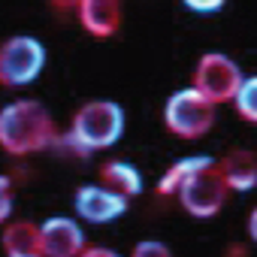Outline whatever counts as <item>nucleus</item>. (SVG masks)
Instances as JSON below:
<instances>
[{"label":"nucleus","mask_w":257,"mask_h":257,"mask_svg":"<svg viewBox=\"0 0 257 257\" xmlns=\"http://www.w3.org/2000/svg\"><path fill=\"white\" fill-rule=\"evenodd\" d=\"M164 124L182 140H200L215 124V106L194 88H179L164 103Z\"/></svg>","instance_id":"7ed1b4c3"},{"label":"nucleus","mask_w":257,"mask_h":257,"mask_svg":"<svg viewBox=\"0 0 257 257\" xmlns=\"http://www.w3.org/2000/svg\"><path fill=\"white\" fill-rule=\"evenodd\" d=\"M131 206V200L103 188V185H82L73 194V209L82 221L88 224H109L115 218H121Z\"/></svg>","instance_id":"0eeeda50"},{"label":"nucleus","mask_w":257,"mask_h":257,"mask_svg":"<svg viewBox=\"0 0 257 257\" xmlns=\"http://www.w3.org/2000/svg\"><path fill=\"white\" fill-rule=\"evenodd\" d=\"M46 67V46L37 37L19 34L0 43V85L25 88L40 79Z\"/></svg>","instance_id":"20e7f679"},{"label":"nucleus","mask_w":257,"mask_h":257,"mask_svg":"<svg viewBox=\"0 0 257 257\" xmlns=\"http://www.w3.org/2000/svg\"><path fill=\"white\" fill-rule=\"evenodd\" d=\"M209 164H215V161L206 158V155H191V158L176 161V164L161 176V182H158V194H161V197H173V194H179V188L185 185V179H188L191 173L209 167Z\"/></svg>","instance_id":"ddd939ff"},{"label":"nucleus","mask_w":257,"mask_h":257,"mask_svg":"<svg viewBox=\"0 0 257 257\" xmlns=\"http://www.w3.org/2000/svg\"><path fill=\"white\" fill-rule=\"evenodd\" d=\"M43 257H79L85 251V230L76 218L52 215L40 224Z\"/></svg>","instance_id":"6e6552de"},{"label":"nucleus","mask_w":257,"mask_h":257,"mask_svg":"<svg viewBox=\"0 0 257 257\" xmlns=\"http://www.w3.org/2000/svg\"><path fill=\"white\" fill-rule=\"evenodd\" d=\"M16 209V188L10 176H0V224H10Z\"/></svg>","instance_id":"2eb2a0df"},{"label":"nucleus","mask_w":257,"mask_h":257,"mask_svg":"<svg viewBox=\"0 0 257 257\" xmlns=\"http://www.w3.org/2000/svg\"><path fill=\"white\" fill-rule=\"evenodd\" d=\"M76 16H79V25L97 40L115 37L121 28V4L118 0H79Z\"/></svg>","instance_id":"1a4fd4ad"},{"label":"nucleus","mask_w":257,"mask_h":257,"mask_svg":"<svg viewBox=\"0 0 257 257\" xmlns=\"http://www.w3.org/2000/svg\"><path fill=\"white\" fill-rule=\"evenodd\" d=\"M242 79L245 76L233 58H227L221 52H206L194 67V85L191 88L200 97H206L212 106H218V103H230L236 97Z\"/></svg>","instance_id":"39448f33"},{"label":"nucleus","mask_w":257,"mask_h":257,"mask_svg":"<svg viewBox=\"0 0 257 257\" xmlns=\"http://www.w3.org/2000/svg\"><path fill=\"white\" fill-rule=\"evenodd\" d=\"M227 194H230V188H227L224 176L218 173L215 164H209V167L191 173V176L185 179V185L179 188L176 197H179L182 209H185L191 218H215V215L224 209Z\"/></svg>","instance_id":"423d86ee"},{"label":"nucleus","mask_w":257,"mask_h":257,"mask_svg":"<svg viewBox=\"0 0 257 257\" xmlns=\"http://www.w3.org/2000/svg\"><path fill=\"white\" fill-rule=\"evenodd\" d=\"M79 257H121V254L112 251V248H106V245H85V251Z\"/></svg>","instance_id":"a211bd4d"},{"label":"nucleus","mask_w":257,"mask_h":257,"mask_svg":"<svg viewBox=\"0 0 257 257\" xmlns=\"http://www.w3.org/2000/svg\"><path fill=\"white\" fill-rule=\"evenodd\" d=\"M185 10L200 13V16H206V13H221V10H224V0H209V4H200V0H185Z\"/></svg>","instance_id":"f3484780"},{"label":"nucleus","mask_w":257,"mask_h":257,"mask_svg":"<svg viewBox=\"0 0 257 257\" xmlns=\"http://www.w3.org/2000/svg\"><path fill=\"white\" fill-rule=\"evenodd\" d=\"M233 103H236V112H239L248 124H257V76H245V79H242V85H239Z\"/></svg>","instance_id":"4468645a"},{"label":"nucleus","mask_w":257,"mask_h":257,"mask_svg":"<svg viewBox=\"0 0 257 257\" xmlns=\"http://www.w3.org/2000/svg\"><path fill=\"white\" fill-rule=\"evenodd\" d=\"M121 134H124V109L112 100H91L73 115L67 137H61L55 143H61L70 155L88 158L91 152L115 146L121 140Z\"/></svg>","instance_id":"f03ea898"},{"label":"nucleus","mask_w":257,"mask_h":257,"mask_svg":"<svg viewBox=\"0 0 257 257\" xmlns=\"http://www.w3.org/2000/svg\"><path fill=\"white\" fill-rule=\"evenodd\" d=\"M248 236H251V242H257V206L248 215Z\"/></svg>","instance_id":"6ab92c4d"},{"label":"nucleus","mask_w":257,"mask_h":257,"mask_svg":"<svg viewBox=\"0 0 257 257\" xmlns=\"http://www.w3.org/2000/svg\"><path fill=\"white\" fill-rule=\"evenodd\" d=\"M55 118L40 100H13L0 109V149L13 158H28L55 146Z\"/></svg>","instance_id":"f257e3e1"},{"label":"nucleus","mask_w":257,"mask_h":257,"mask_svg":"<svg viewBox=\"0 0 257 257\" xmlns=\"http://www.w3.org/2000/svg\"><path fill=\"white\" fill-rule=\"evenodd\" d=\"M218 173L224 176L230 191H254L257 188V155L248 149H233L221 161H215Z\"/></svg>","instance_id":"9d476101"},{"label":"nucleus","mask_w":257,"mask_h":257,"mask_svg":"<svg viewBox=\"0 0 257 257\" xmlns=\"http://www.w3.org/2000/svg\"><path fill=\"white\" fill-rule=\"evenodd\" d=\"M7 257H43L40 248V224L34 221H10L0 236Z\"/></svg>","instance_id":"9b49d317"},{"label":"nucleus","mask_w":257,"mask_h":257,"mask_svg":"<svg viewBox=\"0 0 257 257\" xmlns=\"http://www.w3.org/2000/svg\"><path fill=\"white\" fill-rule=\"evenodd\" d=\"M131 257H173V251H170V245H164L161 239H143V242L134 245Z\"/></svg>","instance_id":"dca6fc26"},{"label":"nucleus","mask_w":257,"mask_h":257,"mask_svg":"<svg viewBox=\"0 0 257 257\" xmlns=\"http://www.w3.org/2000/svg\"><path fill=\"white\" fill-rule=\"evenodd\" d=\"M100 182H103V188H109V191H115V194H121L127 200L143 194V176L137 173L134 164H127V161H109V164H103Z\"/></svg>","instance_id":"f8f14e48"}]
</instances>
